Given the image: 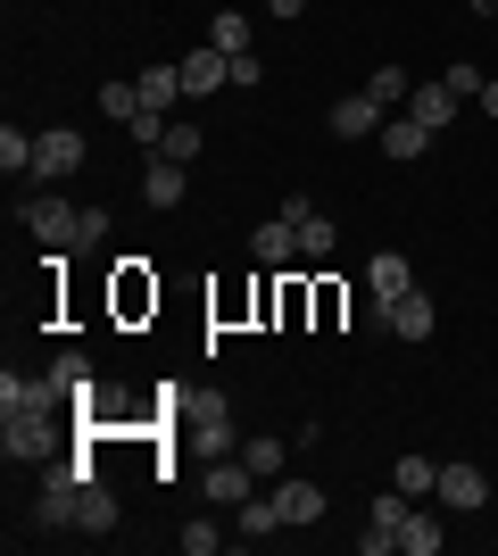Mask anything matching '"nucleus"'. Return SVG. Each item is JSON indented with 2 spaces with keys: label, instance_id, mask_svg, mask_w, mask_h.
Returning <instances> with one entry per match:
<instances>
[{
  "label": "nucleus",
  "instance_id": "nucleus-1",
  "mask_svg": "<svg viewBox=\"0 0 498 556\" xmlns=\"http://www.w3.org/2000/svg\"><path fill=\"white\" fill-rule=\"evenodd\" d=\"M59 407L67 399L50 391V374H0V448H9V465H42L50 448H59Z\"/></svg>",
  "mask_w": 498,
  "mask_h": 556
},
{
  "label": "nucleus",
  "instance_id": "nucleus-2",
  "mask_svg": "<svg viewBox=\"0 0 498 556\" xmlns=\"http://www.w3.org/2000/svg\"><path fill=\"white\" fill-rule=\"evenodd\" d=\"M84 473H100L92 465V448L84 457H67V465H42V532H75V498H84Z\"/></svg>",
  "mask_w": 498,
  "mask_h": 556
},
{
  "label": "nucleus",
  "instance_id": "nucleus-3",
  "mask_svg": "<svg viewBox=\"0 0 498 556\" xmlns=\"http://www.w3.org/2000/svg\"><path fill=\"white\" fill-rule=\"evenodd\" d=\"M183 432L200 457H241V432H233V407L225 399H183Z\"/></svg>",
  "mask_w": 498,
  "mask_h": 556
},
{
  "label": "nucleus",
  "instance_id": "nucleus-4",
  "mask_svg": "<svg viewBox=\"0 0 498 556\" xmlns=\"http://www.w3.org/2000/svg\"><path fill=\"white\" fill-rule=\"evenodd\" d=\"M25 232H34L42 250H84V208H75V200H34V208H25Z\"/></svg>",
  "mask_w": 498,
  "mask_h": 556
},
{
  "label": "nucleus",
  "instance_id": "nucleus-5",
  "mask_svg": "<svg viewBox=\"0 0 498 556\" xmlns=\"http://www.w3.org/2000/svg\"><path fill=\"white\" fill-rule=\"evenodd\" d=\"M324 125H332L341 141H366V134H382V125H391V109H382V100L366 92V84H357V92H341V100H332V116H324Z\"/></svg>",
  "mask_w": 498,
  "mask_h": 556
},
{
  "label": "nucleus",
  "instance_id": "nucleus-6",
  "mask_svg": "<svg viewBox=\"0 0 498 556\" xmlns=\"http://www.w3.org/2000/svg\"><path fill=\"white\" fill-rule=\"evenodd\" d=\"M142 200H150V208H183V200H191V166L166 159V150H150V159H142Z\"/></svg>",
  "mask_w": 498,
  "mask_h": 556
},
{
  "label": "nucleus",
  "instance_id": "nucleus-7",
  "mask_svg": "<svg viewBox=\"0 0 498 556\" xmlns=\"http://www.w3.org/2000/svg\"><path fill=\"white\" fill-rule=\"evenodd\" d=\"M432 498L449 515H482L490 507V473H482V465H440V490H432Z\"/></svg>",
  "mask_w": 498,
  "mask_h": 556
},
{
  "label": "nucleus",
  "instance_id": "nucleus-8",
  "mask_svg": "<svg viewBox=\"0 0 498 556\" xmlns=\"http://www.w3.org/2000/svg\"><path fill=\"white\" fill-rule=\"evenodd\" d=\"M75 166H84V134H75V125H50V134L34 141V175H42V184H67Z\"/></svg>",
  "mask_w": 498,
  "mask_h": 556
},
{
  "label": "nucleus",
  "instance_id": "nucleus-9",
  "mask_svg": "<svg viewBox=\"0 0 498 556\" xmlns=\"http://www.w3.org/2000/svg\"><path fill=\"white\" fill-rule=\"evenodd\" d=\"M382 332H399V341H432V325H440V307L424 300V291H399L391 307H374Z\"/></svg>",
  "mask_w": 498,
  "mask_h": 556
},
{
  "label": "nucleus",
  "instance_id": "nucleus-10",
  "mask_svg": "<svg viewBox=\"0 0 498 556\" xmlns=\"http://www.w3.org/2000/svg\"><path fill=\"white\" fill-rule=\"evenodd\" d=\"M250 498H258V473H250V465L241 457H208V507H250Z\"/></svg>",
  "mask_w": 498,
  "mask_h": 556
},
{
  "label": "nucleus",
  "instance_id": "nucleus-11",
  "mask_svg": "<svg viewBox=\"0 0 498 556\" xmlns=\"http://www.w3.org/2000/svg\"><path fill=\"white\" fill-rule=\"evenodd\" d=\"M366 291H374V307H391L399 291H416V257L407 250H374L366 257Z\"/></svg>",
  "mask_w": 498,
  "mask_h": 556
},
{
  "label": "nucleus",
  "instance_id": "nucleus-12",
  "mask_svg": "<svg viewBox=\"0 0 498 556\" xmlns=\"http://www.w3.org/2000/svg\"><path fill=\"white\" fill-rule=\"evenodd\" d=\"M50 391L67 399V407H84V416H92L100 382H92V366H84V349H59V357H50Z\"/></svg>",
  "mask_w": 498,
  "mask_h": 556
},
{
  "label": "nucleus",
  "instance_id": "nucleus-13",
  "mask_svg": "<svg viewBox=\"0 0 498 556\" xmlns=\"http://www.w3.org/2000/svg\"><path fill=\"white\" fill-rule=\"evenodd\" d=\"M75 532H84V540H108V532H117V490L100 482V473H84V498H75Z\"/></svg>",
  "mask_w": 498,
  "mask_h": 556
},
{
  "label": "nucleus",
  "instance_id": "nucleus-14",
  "mask_svg": "<svg viewBox=\"0 0 498 556\" xmlns=\"http://www.w3.org/2000/svg\"><path fill=\"white\" fill-rule=\"evenodd\" d=\"M175 67H183V100H208L216 84H233V59H225L216 42H200L191 59H175Z\"/></svg>",
  "mask_w": 498,
  "mask_h": 556
},
{
  "label": "nucleus",
  "instance_id": "nucleus-15",
  "mask_svg": "<svg viewBox=\"0 0 498 556\" xmlns=\"http://www.w3.org/2000/svg\"><path fill=\"white\" fill-rule=\"evenodd\" d=\"M274 507H283V523H316L324 515V482H308V473H274Z\"/></svg>",
  "mask_w": 498,
  "mask_h": 556
},
{
  "label": "nucleus",
  "instance_id": "nucleus-16",
  "mask_svg": "<svg viewBox=\"0 0 498 556\" xmlns=\"http://www.w3.org/2000/svg\"><path fill=\"white\" fill-rule=\"evenodd\" d=\"M465 109V100L449 92V84H440V75H432V84H416V92H407V116H416V125H432V134H449V116Z\"/></svg>",
  "mask_w": 498,
  "mask_h": 556
},
{
  "label": "nucleus",
  "instance_id": "nucleus-17",
  "mask_svg": "<svg viewBox=\"0 0 498 556\" xmlns=\"http://www.w3.org/2000/svg\"><path fill=\"white\" fill-rule=\"evenodd\" d=\"M250 257H258V266H291V257H299V225H291V216L258 225V232H250Z\"/></svg>",
  "mask_w": 498,
  "mask_h": 556
},
{
  "label": "nucleus",
  "instance_id": "nucleus-18",
  "mask_svg": "<svg viewBox=\"0 0 498 556\" xmlns=\"http://www.w3.org/2000/svg\"><path fill=\"white\" fill-rule=\"evenodd\" d=\"M440 548H449V523L416 507V515H407V523H399V556H440Z\"/></svg>",
  "mask_w": 498,
  "mask_h": 556
},
{
  "label": "nucleus",
  "instance_id": "nucleus-19",
  "mask_svg": "<svg viewBox=\"0 0 498 556\" xmlns=\"http://www.w3.org/2000/svg\"><path fill=\"white\" fill-rule=\"evenodd\" d=\"M283 216L299 225V257H332V225L316 216V200H283Z\"/></svg>",
  "mask_w": 498,
  "mask_h": 556
},
{
  "label": "nucleus",
  "instance_id": "nucleus-20",
  "mask_svg": "<svg viewBox=\"0 0 498 556\" xmlns=\"http://www.w3.org/2000/svg\"><path fill=\"white\" fill-rule=\"evenodd\" d=\"M374 141H382V150H391V159H424V150H432V125H416V116L399 109V116H391V125H382Z\"/></svg>",
  "mask_w": 498,
  "mask_h": 556
},
{
  "label": "nucleus",
  "instance_id": "nucleus-21",
  "mask_svg": "<svg viewBox=\"0 0 498 556\" xmlns=\"http://www.w3.org/2000/svg\"><path fill=\"white\" fill-rule=\"evenodd\" d=\"M133 84H142V109H158V116L183 100V67H142Z\"/></svg>",
  "mask_w": 498,
  "mask_h": 556
},
{
  "label": "nucleus",
  "instance_id": "nucleus-22",
  "mask_svg": "<svg viewBox=\"0 0 498 556\" xmlns=\"http://www.w3.org/2000/svg\"><path fill=\"white\" fill-rule=\"evenodd\" d=\"M241 515V540H274L283 532V507H274V490H258V498H250V507H233Z\"/></svg>",
  "mask_w": 498,
  "mask_h": 556
},
{
  "label": "nucleus",
  "instance_id": "nucleus-23",
  "mask_svg": "<svg viewBox=\"0 0 498 556\" xmlns=\"http://www.w3.org/2000/svg\"><path fill=\"white\" fill-rule=\"evenodd\" d=\"M366 92H374L382 109L399 116V109H407V92H416V75H407V67H374V75H366Z\"/></svg>",
  "mask_w": 498,
  "mask_h": 556
},
{
  "label": "nucleus",
  "instance_id": "nucleus-24",
  "mask_svg": "<svg viewBox=\"0 0 498 556\" xmlns=\"http://www.w3.org/2000/svg\"><path fill=\"white\" fill-rule=\"evenodd\" d=\"M391 482H399L407 498H432V490H440V465H432V457H399V465H391Z\"/></svg>",
  "mask_w": 498,
  "mask_h": 556
},
{
  "label": "nucleus",
  "instance_id": "nucleus-25",
  "mask_svg": "<svg viewBox=\"0 0 498 556\" xmlns=\"http://www.w3.org/2000/svg\"><path fill=\"white\" fill-rule=\"evenodd\" d=\"M416 507H424V498H407V490L391 482V490H382V498H374V507H366V523H382V532H399V523H407V515H416Z\"/></svg>",
  "mask_w": 498,
  "mask_h": 556
},
{
  "label": "nucleus",
  "instance_id": "nucleus-26",
  "mask_svg": "<svg viewBox=\"0 0 498 556\" xmlns=\"http://www.w3.org/2000/svg\"><path fill=\"white\" fill-rule=\"evenodd\" d=\"M208 42L225 50V59H241V50H250V17H241V9H216V25H208Z\"/></svg>",
  "mask_w": 498,
  "mask_h": 556
},
{
  "label": "nucleus",
  "instance_id": "nucleus-27",
  "mask_svg": "<svg viewBox=\"0 0 498 556\" xmlns=\"http://www.w3.org/2000/svg\"><path fill=\"white\" fill-rule=\"evenodd\" d=\"M241 465H250L258 482H274V473H283V441H274V432H258V441H241Z\"/></svg>",
  "mask_w": 498,
  "mask_h": 556
},
{
  "label": "nucleus",
  "instance_id": "nucleus-28",
  "mask_svg": "<svg viewBox=\"0 0 498 556\" xmlns=\"http://www.w3.org/2000/svg\"><path fill=\"white\" fill-rule=\"evenodd\" d=\"M100 116L133 125V116H142V84H100Z\"/></svg>",
  "mask_w": 498,
  "mask_h": 556
},
{
  "label": "nucleus",
  "instance_id": "nucleus-29",
  "mask_svg": "<svg viewBox=\"0 0 498 556\" xmlns=\"http://www.w3.org/2000/svg\"><path fill=\"white\" fill-rule=\"evenodd\" d=\"M34 141L42 134H17V125H9V134H0V166H9V175H34Z\"/></svg>",
  "mask_w": 498,
  "mask_h": 556
},
{
  "label": "nucleus",
  "instance_id": "nucleus-30",
  "mask_svg": "<svg viewBox=\"0 0 498 556\" xmlns=\"http://www.w3.org/2000/svg\"><path fill=\"white\" fill-rule=\"evenodd\" d=\"M158 150H166V159H200V150H208V134H200V125H166V141H158Z\"/></svg>",
  "mask_w": 498,
  "mask_h": 556
},
{
  "label": "nucleus",
  "instance_id": "nucleus-31",
  "mask_svg": "<svg viewBox=\"0 0 498 556\" xmlns=\"http://www.w3.org/2000/svg\"><path fill=\"white\" fill-rule=\"evenodd\" d=\"M440 84H449L457 100H482V84H490V75H482L474 59H457V67H440Z\"/></svg>",
  "mask_w": 498,
  "mask_h": 556
},
{
  "label": "nucleus",
  "instance_id": "nucleus-32",
  "mask_svg": "<svg viewBox=\"0 0 498 556\" xmlns=\"http://www.w3.org/2000/svg\"><path fill=\"white\" fill-rule=\"evenodd\" d=\"M216 515H225V507H216ZM216 515H208V523H183V532H175V540H183V556H216V540H225V532H216Z\"/></svg>",
  "mask_w": 498,
  "mask_h": 556
},
{
  "label": "nucleus",
  "instance_id": "nucleus-33",
  "mask_svg": "<svg viewBox=\"0 0 498 556\" xmlns=\"http://www.w3.org/2000/svg\"><path fill=\"white\" fill-rule=\"evenodd\" d=\"M258 84H266V59H258V50H241V59H233V92H258Z\"/></svg>",
  "mask_w": 498,
  "mask_h": 556
},
{
  "label": "nucleus",
  "instance_id": "nucleus-34",
  "mask_svg": "<svg viewBox=\"0 0 498 556\" xmlns=\"http://www.w3.org/2000/svg\"><path fill=\"white\" fill-rule=\"evenodd\" d=\"M266 9H274L283 25H291V17H308V0H266Z\"/></svg>",
  "mask_w": 498,
  "mask_h": 556
},
{
  "label": "nucleus",
  "instance_id": "nucleus-35",
  "mask_svg": "<svg viewBox=\"0 0 498 556\" xmlns=\"http://www.w3.org/2000/svg\"><path fill=\"white\" fill-rule=\"evenodd\" d=\"M482 116H498V75H490V84H482Z\"/></svg>",
  "mask_w": 498,
  "mask_h": 556
},
{
  "label": "nucleus",
  "instance_id": "nucleus-36",
  "mask_svg": "<svg viewBox=\"0 0 498 556\" xmlns=\"http://www.w3.org/2000/svg\"><path fill=\"white\" fill-rule=\"evenodd\" d=\"M465 9H482V17H490V9H498V0H465Z\"/></svg>",
  "mask_w": 498,
  "mask_h": 556
}]
</instances>
